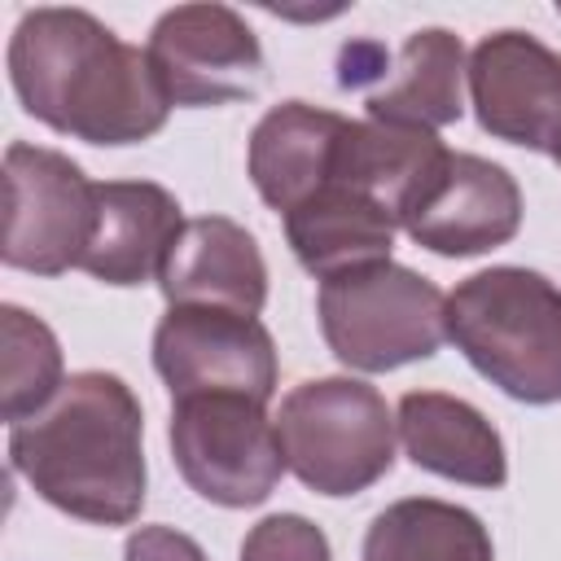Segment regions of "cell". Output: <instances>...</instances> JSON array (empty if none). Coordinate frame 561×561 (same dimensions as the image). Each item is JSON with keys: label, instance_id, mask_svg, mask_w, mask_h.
Instances as JSON below:
<instances>
[{"label": "cell", "instance_id": "obj_1", "mask_svg": "<svg viewBox=\"0 0 561 561\" xmlns=\"http://www.w3.org/2000/svg\"><path fill=\"white\" fill-rule=\"evenodd\" d=\"M26 114L88 145H131L167 123L171 96L136 44L83 9H31L9 39Z\"/></svg>", "mask_w": 561, "mask_h": 561}, {"label": "cell", "instance_id": "obj_2", "mask_svg": "<svg viewBox=\"0 0 561 561\" xmlns=\"http://www.w3.org/2000/svg\"><path fill=\"white\" fill-rule=\"evenodd\" d=\"M145 416L131 386L114 373H75L48 408L9 434L13 469L53 508L127 526L145 504Z\"/></svg>", "mask_w": 561, "mask_h": 561}, {"label": "cell", "instance_id": "obj_3", "mask_svg": "<svg viewBox=\"0 0 561 561\" xmlns=\"http://www.w3.org/2000/svg\"><path fill=\"white\" fill-rule=\"evenodd\" d=\"M447 337L504 394L561 399V289L530 267H486L447 294Z\"/></svg>", "mask_w": 561, "mask_h": 561}, {"label": "cell", "instance_id": "obj_4", "mask_svg": "<svg viewBox=\"0 0 561 561\" xmlns=\"http://www.w3.org/2000/svg\"><path fill=\"white\" fill-rule=\"evenodd\" d=\"M320 329L346 368L390 373L443 346L447 298L434 280L386 259L320 280Z\"/></svg>", "mask_w": 561, "mask_h": 561}, {"label": "cell", "instance_id": "obj_5", "mask_svg": "<svg viewBox=\"0 0 561 561\" xmlns=\"http://www.w3.org/2000/svg\"><path fill=\"white\" fill-rule=\"evenodd\" d=\"M276 434L285 465L320 495H355L394 465L386 399L355 377L302 381L280 399Z\"/></svg>", "mask_w": 561, "mask_h": 561}, {"label": "cell", "instance_id": "obj_6", "mask_svg": "<svg viewBox=\"0 0 561 561\" xmlns=\"http://www.w3.org/2000/svg\"><path fill=\"white\" fill-rule=\"evenodd\" d=\"M171 451L184 482L224 508H250L280 482L285 451L276 421L250 394H188L171 412Z\"/></svg>", "mask_w": 561, "mask_h": 561}, {"label": "cell", "instance_id": "obj_7", "mask_svg": "<svg viewBox=\"0 0 561 561\" xmlns=\"http://www.w3.org/2000/svg\"><path fill=\"white\" fill-rule=\"evenodd\" d=\"M101 184H92L79 162L39 145H9L4 153V241L9 267L57 276L83 263L96 232Z\"/></svg>", "mask_w": 561, "mask_h": 561}, {"label": "cell", "instance_id": "obj_8", "mask_svg": "<svg viewBox=\"0 0 561 561\" xmlns=\"http://www.w3.org/2000/svg\"><path fill=\"white\" fill-rule=\"evenodd\" d=\"M153 368L171 399L188 394H250L259 403L276 390V346L259 316L219 307H171L153 333Z\"/></svg>", "mask_w": 561, "mask_h": 561}, {"label": "cell", "instance_id": "obj_9", "mask_svg": "<svg viewBox=\"0 0 561 561\" xmlns=\"http://www.w3.org/2000/svg\"><path fill=\"white\" fill-rule=\"evenodd\" d=\"M149 61L171 105H228L263 83V48L228 4H180L149 31Z\"/></svg>", "mask_w": 561, "mask_h": 561}, {"label": "cell", "instance_id": "obj_10", "mask_svg": "<svg viewBox=\"0 0 561 561\" xmlns=\"http://www.w3.org/2000/svg\"><path fill=\"white\" fill-rule=\"evenodd\" d=\"M482 131L561 158V57L526 31H495L469 57Z\"/></svg>", "mask_w": 561, "mask_h": 561}, {"label": "cell", "instance_id": "obj_11", "mask_svg": "<svg viewBox=\"0 0 561 561\" xmlns=\"http://www.w3.org/2000/svg\"><path fill=\"white\" fill-rule=\"evenodd\" d=\"M399 228L416 245L447 259L486 254L513 241L522 228L517 180L478 153H447Z\"/></svg>", "mask_w": 561, "mask_h": 561}, {"label": "cell", "instance_id": "obj_12", "mask_svg": "<svg viewBox=\"0 0 561 561\" xmlns=\"http://www.w3.org/2000/svg\"><path fill=\"white\" fill-rule=\"evenodd\" d=\"M158 285L171 307H219L259 316L267 302V263L259 254V241L241 224L202 215L188 219L171 241Z\"/></svg>", "mask_w": 561, "mask_h": 561}, {"label": "cell", "instance_id": "obj_13", "mask_svg": "<svg viewBox=\"0 0 561 561\" xmlns=\"http://www.w3.org/2000/svg\"><path fill=\"white\" fill-rule=\"evenodd\" d=\"M96 193V232L79 267L105 285H145L162 272V259L184 228L180 202L149 180H110Z\"/></svg>", "mask_w": 561, "mask_h": 561}, {"label": "cell", "instance_id": "obj_14", "mask_svg": "<svg viewBox=\"0 0 561 561\" xmlns=\"http://www.w3.org/2000/svg\"><path fill=\"white\" fill-rule=\"evenodd\" d=\"M394 228L399 219L390 215V206L346 180L320 184L302 206L285 215V237L298 263L320 280L351 267L386 263L394 245Z\"/></svg>", "mask_w": 561, "mask_h": 561}, {"label": "cell", "instance_id": "obj_15", "mask_svg": "<svg viewBox=\"0 0 561 561\" xmlns=\"http://www.w3.org/2000/svg\"><path fill=\"white\" fill-rule=\"evenodd\" d=\"M342 131V114L307 101H285L267 110L250 131V180L259 197L280 215L302 206L320 184H329Z\"/></svg>", "mask_w": 561, "mask_h": 561}, {"label": "cell", "instance_id": "obj_16", "mask_svg": "<svg viewBox=\"0 0 561 561\" xmlns=\"http://www.w3.org/2000/svg\"><path fill=\"white\" fill-rule=\"evenodd\" d=\"M399 438L416 469L469 486H504L508 460L495 425L465 399L443 390H408L399 399Z\"/></svg>", "mask_w": 561, "mask_h": 561}, {"label": "cell", "instance_id": "obj_17", "mask_svg": "<svg viewBox=\"0 0 561 561\" xmlns=\"http://www.w3.org/2000/svg\"><path fill=\"white\" fill-rule=\"evenodd\" d=\"M460 79H465L460 39L443 26L412 31L394 53V66L368 92V118L394 127H425V131L447 127L465 110Z\"/></svg>", "mask_w": 561, "mask_h": 561}, {"label": "cell", "instance_id": "obj_18", "mask_svg": "<svg viewBox=\"0 0 561 561\" xmlns=\"http://www.w3.org/2000/svg\"><path fill=\"white\" fill-rule=\"evenodd\" d=\"M364 561H495V552L486 526L469 508L412 495L373 517Z\"/></svg>", "mask_w": 561, "mask_h": 561}, {"label": "cell", "instance_id": "obj_19", "mask_svg": "<svg viewBox=\"0 0 561 561\" xmlns=\"http://www.w3.org/2000/svg\"><path fill=\"white\" fill-rule=\"evenodd\" d=\"M0 412L4 421H26L57 399L61 381V346L44 320L22 307H0Z\"/></svg>", "mask_w": 561, "mask_h": 561}, {"label": "cell", "instance_id": "obj_20", "mask_svg": "<svg viewBox=\"0 0 561 561\" xmlns=\"http://www.w3.org/2000/svg\"><path fill=\"white\" fill-rule=\"evenodd\" d=\"M241 561H333V557L316 522L298 513H272L245 535Z\"/></svg>", "mask_w": 561, "mask_h": 561}, {"label": "cell", "instance_id": "obj_21", "mask_svg": "<svg viewBox=\"0 0 561 561\" xmlns=\"http://www.w3.org/2000/svg\"><path fill=\"white\" fill-rule=\"evenodd\" d=\"M123 557L127 561H206V552L188 535H180L171 526H140L127 539V552Z\"/></svg>", "mask_w": 561, "mask_h": 561}, {"label": "cell", "instance_id": "obj_22", "mask_svg": "<svg viewBox=\"0 0 561 561\" xmlns=\"http://www.w3.org/2000/svg\"><path fill=\"white\" fill-rule=\"evenodd\" d=\"M557 162H561V158H557Z\"/></svg>", "mask_w": 561, "mask_h": 561}]
</instances>
